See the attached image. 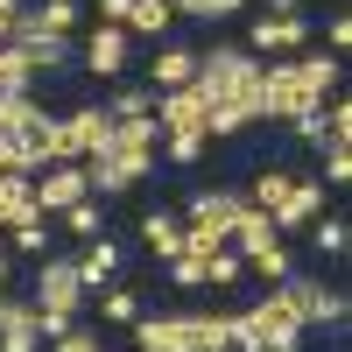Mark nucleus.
Here are the masks:
<instances>
[{
    "label": "nucleus",
    "mask_w": 352,
    "mask_h": 352,
    "mask_svg": "<svg viewBox=\"0 0 352 352\" xmlns=\"http://www.w3.org/2000/svg\"><path fill=\"white\" fill-rule=\"evenodd\" d=\"M71 261H78V282H85V296H92V289L120 282V261H127V254H120V240H113V232H99V240H85Z\"/></svg>",
    "instance_id": "obj_15"
},
{
    "label": "nucleus",
    "mask_w": 352,
    "mask_h": 352,
    "mask_svg": "<svg viewBox=\"0 0 352 352\" xmlns=\"http://www.w3.org/2000/svg\"><path fill=\"white\" fill-rule=\"evenodd\" d=\"M8 254H21V261H43V254H50V219L8 226Z\"/></svg>",
    "instance_id": "obj_29"
},
{
    "label": "nucleus",
    "mask_w": 352,
    "mask_h": 352,
    "mask_svg": "<svg viewBox=\"0 0 352 352\" xmlns=\"http://www.w3.org/2000/svg\"><path fill=\"white\" fill-rule=\"evenodd\" d=\"M204 141H212V134H162V155H169L176 169H190V162L204 155Z\"/></svg>",
    "instance_id": "obj_36"
},
{
    "label": "nucleus",
    "mask_w": 352,
    "mask_h": 352,
    "mask_svg": "<svg viewBox=\"0 0 352 352\" xmlns=\"http://www.w3.org/2000/svg\"><path fill=\"white\" fill-rule=\"evenodd\" d=\"M317 212H324V184H317V176H296V184L282 190V204H275L268 219H275V232H303Z\"/></svg>",
    "instance_id": "obj_16"
},
{
    "label": "nucleus",
    "mask_w": 352,
    "mask_h": 352,
    "mask_svg": "<svg viewBox=\"0 0 352 352\" xmlns=\"http://www.w3.org/2000/svg\"><path fill=\"white\" fill-rule=\"evenodd\" d=\"M134 352H197V317L190 310H162V317L141 310L134 317Z\"/></svg>",
    "instance_id": "obj_8"
},
{
    "label": "nucleus",
    "mask_w": 352,
    "mask_h": 352,
    "mask_svg": "<svg viewBox=\"0 0 352 352\" xmlns=\"http://www.w3.org/2000/svg\"><path fill=\"white\" fill-rule=\"evenodd\" d=\"M56 148H64V162L106 155V148H113V113H106V106H71V113H56Z\"/></svg>",
    "instance_id": "obj_6"
},
{
    "label": "nucleus",
    "mask_w": 352,
    "mask_h": 352,
    "mask_svg": "<svg viewBox=\"0 0 352 352\" xmlns=\"http://www.w3.org/2000/svg\"><path fill=\"white\" fill-rule=\"evenodd\" d=\"M247 14V0H197V21H232Z\"/></svg>",
    "instance_id": "obj_40"
},
{
    "label": "nucleus",
    "mask_w": 352,
    "mask_h": 352,
    "mask_svg": "<svg viewBox=\"0 0 352 352\" xmlns=\"http://www.w3.org/2000/svg\"><path fill=\"white\" fill-rule=\"evenodd\" d=\"M296 71L317 85V92H338V56H331V50H310V56H296Z\"/></svg>",
    "instance_id": "obj_34"
},
{
    "label": "nucleus",
    "mask_w": 352,
    "mask_h": 352,
    "mask_svg": "<svg viewBox=\"0 0 352 352\" xmlns=\"http://www.w3.org/2000/svg\"><path fill=\"white\" fill-rule=\"evenodd\" d=\"M275 240H282V232H275V219L261 212V204H247V197H240V212H232V232H226V247H232V254L247 261V254L275 247Z\"/></svg>",
    "instance_id": "obj_17"
},
{
    "label": "nucleus",
    "mask_w": 352,
    "mask_h": 352,
    "mask_svg": "<svg viewBox=\"0 0 352 352\" xmlns=\"http://www.w3.org/2000/svg\"><path fill=\"white\" fill-rule=\"evenodd\" d=\"M169 21H176V14H169V0H134L120 28H127V36H148V43H162V36H169Z\"/></svg>",
    "instance_id": "obj_24"
},
{
    "label": "nucleus",
    "mask_w": 352,
    "mask_h": 352,
    "mask_svg": "<svg viewBox=\"0 0 352 352\" xmlns=\"http://www.w3.org/2000/svg\"><path fill=\"white\" fill-rule=\"evenodd\" d=\"M303 232H310V247L324 254V261H338V254H345V240H352V232H345V212H317Z\"/></svg>",
    "instance_id": "obj_25"
},
{
    "label": "nucleus",
    "mask_w": 352,
    "mask_h": 352,
    "mask_svg": "<svg viewBox=\"0 0 352 352\" xmlns=\"http://www.w3.org/2000/svg\"><path fill=\"white\" fill-rule=\"evenodd\" d=\"M28 113H43V99L28 92V85H0V134L28 127Z\"/></svg>",
    "instance_id": "obj_26"
},
{
    "label": "nucleus",
    "mask_w": 352,
    "mask_h": 352,
    "mask_svg": "<svg viewBox=\"0 0 352 352\" xmlns=\"http://www.w3.org/2000/svg\"><path fill=\"white\" fill-rule=\"evenodd\" d=\"M289 268H296V254H289L282 240H275V247H261V254H247V275H254V282H268V289L289 282Z\"/></svg>",
    "instance_id": "obj_27"
},
{
    "label": "nucleus",
    "mask_w": 352,
    "mask_h": 352,
    "mask_svg": "<svg viewBox=\"0 0 352 352\" xmlns=\"http://www.w3.org/2000/svg\"><path fill=\"white\" fill-rule=\"evenodd\" d=\"M14 43L28 50V64H36V78H43V71H64L71 56H78V43H71V36H56V28H43V21L28 14V8L14 14Z\"/></svg>",
    "instance_id": "obj_11"
},
{
    "label": "nucleus",
    "mask_w": 352,
    "mask_h": 352,
    "mask_svg": "<svg viewBox=\"0 0 352 352\" xmlns=\"http://www.w3.org/2000/svg\"><path fill=\"white\" fill-rule=\"evenodd\" d=\"M50 352H106V338H99L92 324H64V331L50 338Z\"/></svg>",
    "instance_id": "obj_35"
},
{
    "label": "nucleus",
    "mask_w": 352,
    "mask_h": 352,
    "mask_svg": "<svg viewBox=\"0 0 352 352\" xmlns=\"http://www.w3.org/2000/svg\"><path fill=\"white\" fill-rule=\"evenodd\" d=\"M317 155H324V176H317V184L345 190L352 184V141H317Z\"/></svg>",
    "instance_id": "obj_30"
},
{
    "label": "nucleus",
    "mask_w": 352,
    "mask_h": 352,
    "mask_svg": "<svg viewBox=\"0 0 352 352\" xmlns=\"http://www.w3.org/2000/svg\"><path fill=\"white\" fill-rule=\"evenodd\" d=\"M324 50H331V56H345V50H352V14H345V8H331V28H324Z\"/></svg>",
    "instance_id": "obj_38"
},
{
    "label": "nucleus",
    "mask_w": 352,
    "mask_h": 352,
    "mask_svg": "<svg viewBox=\"0 0 352 352\" xmlns=\"http://www.w3.org/2000/svg\"><path fill=\"white\" fill-rule=\"evenodd\" d=\"M21 8H28V0H0V14H21Z\"/></svg>",
    "instance_id": "obj_43"
},
{
    "label": "nucleus",
    "mask_w": 352,
    "mask_h": 352,
    "mask_svg": "<svg viewBox=\"0 0 352 352\" xmlns=\"http://www.w3.org/2000/svg\"><path fill=\"white\" fill-rule=\"evenodd\" d=\"M148 106H155V92H148V85H120L106 113H113V120H127V113H148Z\"/></svg>",
    "instance_id": "obj_37"
},
{
    "label": "nucleus",
    "mask_w": 352,
    "mask_h": 352,
    "mask_svg": "<svg viewBox=\"0 0 352 352\" xmlns=\"http://www.w3.org/2000/svg\"><path fill=\"white\" fill-rule=\"evenodd\" d=\"M247 50H254V56L310 50V14H254V21H247Z\"/></svg>",
    "instance_id": "obj_10"
},
{
    "label": "nucleus",
    "mask_w": 352,
    "mask_h": 352,
    "mask_svg": "<svg viewBox=\"0 0 352 352\" xmlns=\"http://www.w3.org/2000/svg\"><path fill=\"white\" fill-rule=\"evenodd\" d=\"M261 352H303V345H261Z\"/></svg>",
    "instance_id": "obj_44"
},
{
    "label": "nucleus",
    "mask_w": 352,
    "mask_h": 352,
    "mask_svg": "<svg viewBox=\"0 0 352 352\" xmlns=\"http://www.w3.org/2000/svg\"><path fill=\"white\" fill-rule=\"evenodd\" d=\"M8 303H14V296H8V289H0V317H8Z\"/></svg>",
    "instance_id": "obj_45"
},
{
    "label": "nucleus",
    "mask_w": 352,
    "mask_h": 352,
    "mask_svg": "<svg viewBox=\"0 0 352 352\" xmlns=\"http://www.w3.org/2000/svg\"><path fill=\"white\" fill-rule=\"evenodd\" d=\"M28 190H36L43 219H56V212H64V204H78V197H92V184H85V162H43L36 176H28Z\"/></svg>",
    "instance_id": "obj_9"
},
{
    "label": "nucleus",
    "mask_w": 352,
    "mask_h": 352,
    "mask_svg": "<svg viewBox=\"0 0 352 352\" xmlns=\"http://www.w3.org/2000/svg\"><path fill=\"white\" fill-rule=\"evenodd\" d=\"M240 275H247V261L232 254V247H219V254H204V289H232Z\"/></svg>",
    "instance_id": "obj_32"
},
{
    "label": "nucleus",
    "mask_w": 352,
    "mask_h": 352,
    "mask_svg": "<svg viewBox=\"0 0 352 352\" xmlns=\"http://www.w3.org/2000/svg\"><path fill=\"white\" fill-rule=\"evenodd\" d=\"M0 176H28V155H21V134H0Z\"/></svg>",
    "instance_id": "obj_39"
},
{
    "label": "nucleus",
    "mask_w": 352,
    "mask_h": 352,
    "mask_svg": "<svg viewBox=\"0 0 352 352\" xmlns=\"http://www.w3.org/2000/svg\"><path fill=\"white\" fill-rule=\"evenodd\" d=\"M92 296H99V317H106V324L134 331V317H141V296H134L127 282H106V289H92Z\"/></svg>",
    "instance_id": "obj_23"
},
{
    "label": "nucleus",
    "mask_w": 352,
    "mask_h": 352,
    "mask_svg": "<svg viewBox=\"0 0 352 352\" xmlns=\"http://www.w3.org/2000/svg\"><path fill=\"white\" fill-rule=\"evenodd\" d=\"M0 352H43V317H36V303H8V317H0Z\"/></svg>",
    "instance_id": "obj_19"
},
{
    "label": "nucleus",
    "mask_w": 352,
    "mask_h": 352,
    "mask_svg": "<svg viewBox=\"0 0 352 352\" xmlns=\"http://www.w3.org/2000/svg\"><path fill=\"white\" fill-rule=\"evenodd\" d=\"M303 8H310V0H268L261 14H303Z\"/></svg>",
    "instance_id": "obj_42"
},
{
    "label": "nucleus",
    "mask_w": 352,
    "mask_h": 352,
    "mask_svg": "<svg viewBox=\"0 0 352 352\" xmlns=\"http://www.w3.org/2000/svg\"><path fill=\"white\" fill-rule=\"evenodd\" d=\"M127 43H134L127 28H113V21H92V36H85V50H78V64L92 71V78H106V85H113V78L127 71Z\"/></svg>",
    "instance_id": "obj_12"
},
{
    "label": "nucleus",
    "mask_w": 352,
    "mask_h": 352,
    "mask_svg": "<svg viewBox=\"0 0 352 352\" xmlns=\"http://www.w3.org/2000/svg\"><path fill=\"white\" fill-rule=\"evenodd\" d=\"M127 8H134V0H99V21H113V28H120V21H127Z\"/></svg>",
    "instance_id": "obj_41"
},
{
    "label": "nucleus",
    "mask_w": 352,
    "mask_h": 352,
    "mask_svg": "<svg viewBox=\"0 0 352 352\" xmlns=\"http://www.w3.org/2000/svg\"><path fill=\"white\" fill-rule=\"evenodd\" d=\"M190 78H197V50L176 43V36H162L155 56H148V92H176V85H190Z\"/></svg>",
    "instance_id": "obj_14"
},
{
    "label": "nucleus",
    "mask_w": 352,
    "mask_h": 352,
    "mask_svg": "<svg viewBox=\"0 0 352 352\" xmlns=\"http://www.w3.org/2000/svg\"><path fill=\"white\" fill-rule=\"evenodd\" d=\"M56 219H64L56 232H71L78 247H85V240H99V232H106V212H99V197H78V204H64Z\"/></svg>",
    "instance_id": "obj_22"
},
{
    "label": "nucleus",
    "mask_w": 352,
    "mask_h": 352,
    "mask_svg": "<svg viewBox=\"0 0 352 352\" xmlns=\"http://www.w3.org/2000/svg\"><path fill=\"white\" fill-rule=\"evenodd\" d=\"M134 232H141V247H148L155 261L184 254V212H141V219H134Z\"/></svg>",
    "instance_id": "obj_18"
},
{
    "label": "nucleus",
    "mask_w": 352,
    "mask_h": 352,
    "mask_svg": "<svg viewBox=\"0 0 352 352\" xmlns=\"http://www.w3.org/2000/svg\"><path fill=\"white\" fill-rule=\"evenodd\" d=\"M289 184H296V169H289V162H261V169H254V190H247V204H261V212H275Z\"/></svg>",
    "instance_id": "obj_21"
},
{
    "label": "nucleus",
    "mask_w": 352,
    "mask_h": 352,
    "mask_svg": "<svg viewBox=\"0 0 352 352\" xmlns=\"http://www.w3.org/2000/svg\"><path fill=\"white\" fill-rule=\"evenodd\" d=\"M254 99H261V120H296V113H310L317 99H324V92H317V85L296 71V56H282V64H261V85H254Z\"/></svg>",
    "instance_id": "obj_3"
},
{
    "label": "nucleus",
    "mask_w": 352,
    "mask_h": 352,
    "mask_svg": "<svg viewBox=\"0 0 352 352\" xmlns=\"http://www.w3.org/2000/svg\"><path fill=\"white\" fill-rule=\"evenodd\" d=\"M78 310H85V282H78V261L71 254H43V268H36V317H43V345L78 324Z\"/></svg>",
    "instance_id": "obj_2"
},
{
    "label": "nucleus",
    "mask_w": 352,
    "mask_h": 352,
    "mask_svg": "<svg viewBox=\"0 0 352 352\" xmlns=\"http://www.w3.org/2000/svg\"><path fill=\"white\" fill-rule=\"evenodd\" d=\"M162 127H155V113H127V120H113V148H155Z\"/></svg>",
    "instance_id": "obj_28"
},
{
    "label": "nucleus",
    "mask_w": 352,
    "mask_h": 352,
    "mask_svg": "<svg viewBox=\"0 0 352 352\" xmlns=\"http://www.w3.org/2000/svg\"><path fill=\"white\" fill-rule=\"evenodd\" d=\"M28 219H43L28 176H0V232H8V226H28Z\"/></svg>",
    "instance_id": "obj_20"
},
{
    "label": "nucleus",
    "mask_w": 352,
    "mask_h": 352,
    "mask_svg": "<svg viewBox=\"0 0 352 352\" xmlns=\"http://www.w3.org/2000/svg\"><path fill=\"white\" fill-rule=\"evenodd\" d=\"M247 317V331L261 338V345H303L310 331H303V317H296V303L282 296V289H268V296H261L254 310H240Z\"/></svg>",
    "instance_id": "obj_7"
},
{
    "label": "nucleus",
    "mask_w": 352,
    "mask_h": 352,
    "mask_svg": "<svg viewBox=\"0 0 352 352\" xmlns=\"http://www.w3.org/2000/svg\"><path fill=\"white\" fill-rule=\"evenodd\" d=\"M43 28H56V36H78V21H85V8L78 0H43V8H28Z\"/></svg>",
    "instance_id": "obj_33"
},
{
    "label": "nucleus",
    "mask_w": 352,
    "mask_h": 352,
    "mask_svg": "<svg viewBox=\"0 0 352 352\" xmlns=\"http://www.w3.org/2000/svg\"><path fill=\"white\" fill-rule=\"evenodd\" d=\"M240 197H247V190H197V197L184 204V247H190V254H219L226 232H232Z\"/></svg>",
    "instance_id": "obj_4"
},
{
    "label": "nucleus",
    "mask_w": 352,
    "mask_h": 352,
    "mask_svg": "<svg viewBox=\"0 0 352 352\" xmlns=\"http://www.w3.org/2000/svg\"><path fill=\"white\" fill-rule=\"evenodd\" d=\"M162 268H169V289H184V296H197V289H204V254H190V247L169 254Z\"/></svg>",
    "instance_id": "obj_31"
},
{
    "label": "nucleus",
    "mask_w": 352,
    "mask_h": 352,
    "mask_svg": "<svg viewBox=\"0 0 352 352\" xmlns=\"http://www.w3.org/2000/svg\"><path fill=\"white\" fill-rule=\"evenodd\" d=\"M289 303H296V317H303V331H317V324H331V331H345V289L338 282H317V275H296L289 268V282H275Z\"/></svg>",
    "instance_id": "obj_5"
},
{
    "label": "nucleus",
    "mask_w": 352,
    "mask_h": 352,
    "mask_svg": "<svg viewBox=\"0 0 352 352\" xmlns=\"http://www.w3.org/2000/svg\"><path fill=\"white\" fill-rule=\"evenodd\" d=\"M204 106H212V99H204L197 92V85H176V92H155V127L162 134H204Z\"/></svg>",
    "instance_id": "obj_13"
},
{
    "label": "nucleus",
    "mask_w": 352,
    "mask_h": 352,
    "mask_svg": "<svg viewBox=\"0 0 352 352\" xmlns=\"http://www.w3.org/2000/svg\"><path fill=\"white\" fill-rule=\"evenodd\" d=\"M197 92L204 99H254V85H261V56L247 43H212V50H197ZM261 106V99H254Z\"/></svg>",
    "instance_id": "obj_1"
}]
</instances>
